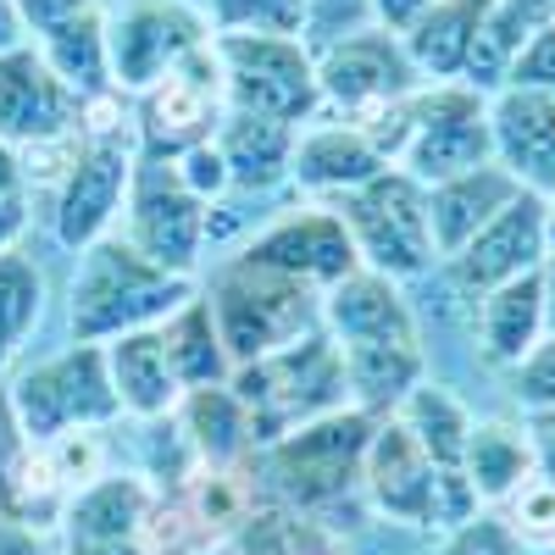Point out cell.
<instances>
[{"label": "cell", "instance_id": "14", "mask_svg": "<svg viewBox=\"0 0 555 555\" xmlns=\"http://www.w3.org/2000/svg\"><path fill=\"white\" fill-rule=\"evenodd\" d=\"M83 128V101L44 67L34 44L0 56V139L12 151H51Z\"/></svg>", "mask_w": 555, "mask_h": 555}, {"label": "cell", "instance_id": "19", "mask_svg": "<svg viewBox=\"0 0 555 555\" xmlns=\"http://www.w3.org/2000/svg\"><path fill=\"white\" fill-rule=\"evenodd\" d=\"M489 133H494V162L528 195L555 190V95L505 83L500 95H489Z\"/></svg>", "mask_w": 555, "mask_h": 555}, {"label": "cell", "instance_id": "4", "mask_svg": "<svg viewBox=\"0 0 555 555\" xmlns=\"http://www.w3.org/2000/svg\"><path fill=\"white\" fill-rule=\"evenodd\" d=\"M211 56L222 73V112H250L306 128L322 117L317 51L289 34H211Z\"/></svg>", "mask_w": 555, "mask_h": 555}, {"label": "cell", "instance_id": "33", "mask_svg": "<svg viewBox=\"0 0 555 555\" xmlns=\"http://www.w3.org/2000/svg\"><path fill=\"white\" fill-rule=\"evenodd\" d=\"M39 311H44V272L23 250H7L0 256V345L17 350L39 328Z\"/></svg>", "mask_w": 555, "mask_h": 555}, {"label": "cell", "instance_id": "13", "mask_svg": "<svg viewBox=\"0 0 555 555\" xmlns=\"http://www.w3.org/2000/svg\"><path fill=\"white\" fill-rule=\"evenodd\" d=\"M222 122V73L211 44L172 67L156 89L139 95V117H133V139H139V156L145 162H178L190 145L211 139Z\"/></svg>", "mask_w": 555, "mask_h": 555}, {"label": "cell", "instance_id": "20", "mask_svg": "<svg viewBox=\"0 0 555 555\" xmlns=\"http://www.w3.org/2000/svg\"><path fill=\"white\" fill-rule=\"evenodd\" d=\"M384 167L389 162L373 151V139H366L356 122H317V128L295 133L289 178L317 201H345V195L361 190V183H373Z\"/></svg>", "mask_w": 555, "mask_h": 555}, {"label": "cell", "instance_id": "23", "mask_svg": "<svg viewBox=\"0 0 555 555\" xmlns=\"http://www.w3.org/2000/svg\"><path fill=\"white\" fill-rule=\"evenodd\" d=\"M101 350H106V373H112L117 405H122L128 416H139V423H162V416L178 411L183 384H178V373H172V361H167L156 328L117 334V339H106Z\"/></svg>", "mask_w": 555, "mask_h": 555}, {"label": "cell", "instance_id": "52", "mask_svg": "<svg viewBox=\"0 0 555 555\" xmlns=\"http://www.w3.org/2000/svg\"><path fill=\"white\" fill-rule=\"evenodd\" d=\"M533 555H555V544H544V550H533Z\"/></svg>", "mask_w": 555, "mask_h": 555}, {"label": "cell", "instance_id": "32", "mask_svg": "<svg viewBox=\"0 0 555 555\" xmlns=\"http://www.w3.org/2000/svg\"><path fill=\"white\" fill-rule=\"evenodd\" d=\"M395 416L405 423V434L423 444V455L434 461V467L461 473V455H467V439H473V411L461 405L450 389H439L434 378L416 384V389L400 400Z\"/></svg>", "mask_w": 555, "mask_h": 555}, {"label": "cell", "instance_id": "37", "mask_svg": "<svg viewBox=\"0 0 555 555\" xmlns=\"http://www.w3.org/2000/svg\"><path fill=\"white\" fill-rule=\"evenodd\" d=\"M505 528L517 533V544L528 539L533 550H544V544H555V489L533 473V483L512 500V517H500Z\"/></svg>", "mask_w": 555, "mask_h": 555}, {"label": "cell", "instance_id": "21", "mask_svg": "<svg viewBox=\"0 0 555 555\" xmlns=\"http://www.w3.org/2000/svg\"><path fill=\"white\" fill-rule=\"evenodd\" d=\"M517 195H522V183L505 172L500 162H489L478 172H461L450 183H434V190H428V234H434L439 261H450L473 234H483V228Z\"/></svg>", "mask_w": 555, "mask_h": 555}, {"label": "cell", "instance_id": "36", "mask_svg": "<svg viewBox=\"0 0 555 555\" xmlns=\"http://www.w3.org/2000/svg\"><path fill=\"white\" fill-rule=\"evenodd\" d=\"M373 28V0H306V44L322 51L334 39Z\"/></svg>", "mask_w": 555, "mask_h": 555}, {"label": "cell", "instance_id": "25", "mask_svg": "<svg viewBox=\"0 0 555 555\" xmlns=\"http://www.w3.org/2000/svg\"><path fill=\"white\" fill-rule=\"evenodd\" d=\"M478 23H483V0H439L434 12L416 17L400 34L416 78L423 83H461L467 56H473V39H478Z\"/></svg>", "mask_w": 555, "mask_h": 555}, {"label": "cell", "instance_id": "3", "mask_svg": "<svg viewBox=\"0 0 555 555\" xmlns=\"http://www.w3.org/2000/svg\"><path fill=\"white\" fill-rule=\"evenodd\" d=\"M117 106L112 101H95L83 106V133L67 156V172H62V190H56V211H51V228H56V245L67 250H89L101 245L122 206H128V183H133V167H139V139H133V122L128 117H106Z\"/></svg>", "mask_w": 555, "mask_h": 555}, {"label": "cell", "instance_id": "5", "mask_svg": "<svg viewBox=\"0 0 555 555\" xmlns=\"http://www.w3.org/2000/svg\"><path fill=\"white\" fill-rule=\"evenodd\" d=\"M228 389L240 395V405L250 411V428L261 444H278L284 434H295L311 416H328L345 405V366L328 334H306L300 345L261 356L250 366H234Z\"/></svg>", "mask_w": 555, "mask_h": 555}, {"label": "cell", "instance_id": "31", "mask_svg": "<svg viewBox=\"0 0 555 555\" xmlns=\"http://www.w3.org/2000/svg\"><path fill=\"white\" fill-rule=\"evenodd\" d=\"M172 416H183V434H190V444H195V455L206 461V467H234V461L256 444V428H250V411L240 405V395L228 389V384H217V389H190L178 400V411Z\"/></svg>", "mask_w": 555, "mask_h": 555}, {"label": "cell", "instance_id": "30", "mask_svg": "<svg viewBox=\"0 0 555 555\" xmlns=\"http://www.w3.org/2000/svg\"><path fill=\"white\" fill-rule=\"evenodd\" d=\"M156 334H162V350L172 361L183 395L190 389H217V384L234 378V361H228V350H222V334H217V317H211L206 295H190Z\"/></svg>", "mask_w": 555, "mask_h": 555}, {"label": "cell", "instance_id": "10", "mask_svg": "<svg viewBox=\"0 0 555 555\" xmlns=\"http://www.w3.org/2000/svg\"><path fill=\"white\" fill-rule=\"evenodd\" d=\"M211 234V211L178 183L172 162H145L139 156L133 183H128V206H122V240L162 272L195 278L201 250Z\"/></svg>", "mask_w": 555, "mask_h": 555}, {"label": "cell", "instance_id": "15", "mask_svg": "<svg viewBox=\"0 0 555 555\" xmlns=\"http://www.w3.org/2000/svg\"><path fill=\"white\" fill-rule=\"evenodd\" d=\"M250 261L272 267V272H289L300 278L306 289H334L339 278H350L361 261H356V245L345 234V222L334 206H306V211H289V217H278L267 234H256L245 245Z\"/></svg>", "mask_w": 555, "mask_h": 555}, {"label": "cell", "instance_id": "48", "mask_svg": "<svg viewBox=\"0 0 555 555\" xmlns=\"http://www.w3.org/2000/svg\"><path fill=\"white\" fill-rule=\"evenodd\" d=\"M533 434H539V428H533ZM539 478L555 489V439H550V434H539Z\"/></svg>", "mask_w": 555, "mask_h": 555}, {"label": "cell", "instance_id": "49", "mask_svg": "<svg viewBox=\"0 0 555 555\" xmlns=\"http://www.w3.org/2000/svg\"><path fill=\"white\" fill-rule=\"evenodd\" d=\"M544 256H555V206L544 211Z\"/></svg>", "mask_w": 555, "mask_h": 555}, {"label": "cell", "instance_id": "46", "mask_svg": "<svg viewBox=\"0 0 555 555\" xmlns=\"http://www.w3.org/2000/svg\"><path fill=\"white\" fill-rule=\"evenodd\" d=\"M67 555H151L145 539H117V544H73Z\"/></svg>", "mask_w": 555, "mask_h": 555}, {"label": "cell", "instance_id": "6", "mask_svg": "<svg viewBox=\"0 0 555 555\" xmlns=\"http://www.w3.org/2000/svg\"><path fill=\"white\" fill-rule=\"evenodd\" d=\"M117 389L106 373V350L101 345H67L62 356L17 373L12 395H7V416L23 434L28 450L56 444L62 434H83V428H106L117 416Z\"/></svg>", "mask_w": 555, "mask_h": 555}, {"label": "cell", "instance_id": "12", "mask_svg": "<svg viewBox=\"0 0 555 555\" xmlns=\"http://www.w3.org/2000/svg\"><path fill=\"white\" fill-rule=\"evenodd\" d=\"M423 83L405 56V44L384 28H361L350 39H334L317 51V89H322V112H339V122L373 117L395 101H405Z\"/></svg>", "mask_w": 555, "mask_h": 555}, {"label": "cell", "instance_id": "22", "mask_svg": "<svg viewBox=\"0 0 555 555\" xmlns=\"http://www.w3.org/2000/svg\"><path fill=\"white\" fill-rule=\"evenodd\" d=\"M539 473V434L512 416H489L473 423L467 455H461V478L478 494V505H512Z\"/></svg>", "mask_w": 555, "mask_h": 555}, {"label": "cell", "instance_id": "45", "mask_svg": "<svg viewBox=\"0 0 555 555\" xmlns=\"http://www.w3.org/2000/svg\"><path fill=\"white\" fill-rule=\"evenodd\" d=\"M17 44H28V34H23V23H17V7H12V0H0V56L17 51Z\"/></svg>", "mask_w": 555, "mask_h": 555}, {"label": "cell", "instance_id": "16", "mask_svg": "<svg viewBox=\"0 0 555 555\" xmlns=\"http://www.w3.org/2000/svg\"><path fill=\"white\" fill-rule=\"evenodd\" d=\"M544 195H517L512 206H505L483 234H473L467 245H461L444 267L455 272V284L467 295H489L500 284H517V278L539 272L544 267Z\"/></svg>", "mask_w": 555, "mask_h": 555}, {"label": "cell", "instance_id": "53", "mask_svg": "<svg viewBox=\"0 0 555 555\" xmlns=\"http://www.w3.org/2000/svg\"><path fill=\"white\" fill-rule=\"evenodd\" d=\"M544 206H555V190H550V195H544Z\"/></svg>", "mask_w": 555, "mask_h": 555}, {"label": "cell", "instance_id": "9", "mask_svg": "<svg viewBox=\"0 0 555 555\" xmlns=\"http://www.w3.org/2000/svg\"><path fill=\"white\" fill-rule=\"evenodd\" d=\"M378 416H366L356 405H339L328 416H311L295 434L267 444V473L278 494H289L300 512H328L361 483V461L373 444Z\"/></svg>", "mask_w": 555, "mask_h": 555}, {"label": "cell", "instance_id": "8", "mask_svg": "<svg viewBox=\"0 0 555 555\" xmlns=\"http://www.w3.org/2000/svg\"><path fill=\"white\" fill-rule=\"evenodd\" d=\"M405 122H411V139L395 167L416 178L423 190L494 162L489 95H478L473 83H416L405 95Z\"/></svg>", "mask_w": 555, "mask_h": 555}, {"label": "cell", "instance_id": "24", "mask_svg": "<svg viewBox=\"0 0 555 555\" xmlns=\"http://www.w3.org/2000/svg\"><path fill=\"white\" fill-rule=\"evenodd\" d=\"M295 133L289 122H272V117H250V112H222L217 122V156L228 167V190H278L289 183V162H295Z\"/></svg>", "mask_w": 555, "mask_h": 555}, {"label": "cell", "instance_id": "7", "mask_svg": "<svg viewBox=\"0 0 555 555\" xmlns=\"http://www.w3.org/2000/svg\"><path fill=\"white\" fill-rule=\"evenodd\" d=\"M334 211L366 272L389 278V284H411V278L439 267V250L428 234V190L416 178H405L400 167H384L356 195L334 201Z\"/></svg>", "mask_w": 555, "mask_h": 555}, {"label": "cell", "instance_id": "44", "mask_svg": "<svg viewBox=\"0 0 555 555\" xmlns=\"http://www.w3.org/2000/svg\"><path fill=\"white\" fill-rule=\"evenodd\" d=\"M7 195H23V156L0 139V201Z\"/></svg>", "mask_w": 555, "mask_h": 555}, {"label": "cell", "instance_id": "29", "mask_svg": "<svg viewBox=\"0 0 555 555\" xmlns=\"http://www.w3.org/2000/svg\"><path fill=\"white\" fill-rule=\"evenodd\" d=\"M345 366V395L366 416H395L400 400L428 384V356L405 345H366V350H339Z\"/></svg>", "mask_w": 555, "mask_h": 555}, {"label": "cell", "instance_id": "27", "mask_svg": "<svg viewBox=\"0 0 555 555\" xmlns=\"http://www.w3.org/2000/svg\"><path fill=\"white\" fill-rule=\"evenodd\" d=\"M478 334H483V356L512 373V366L544 339V284H539V272L517 278V284H500L478 300Z\"/></svg>", "mask_w": 555, "mask_h": 555}, {"label": "cell", "instance_id": "40", "mask_svg": "<svg viewBox=\"0 0 555 555\" xmlns=\"http://www.w3.org/2000/svg\"><path fill=\"white\" fill-rule=\"evenodd\" d=\"M12 7H17V23H23V34L34 44L44 34H56V28L89 17V12H95V0H12Z\"/></svg>", "mask_w": 555, "mask_h": 555}, {"label": "cell", "instance_id": "41", "mask_svg": "<svg viewBox=\"0 0 555 555\" xmlns=\"http://www.w3.org/2000/svg\"><path fill=\"white\" fill-rule=\"evenodd\" d=\"M505 83H517V89H544V95H555V23L522 44V56L512 62V78H505Z\"/></svg>", "mask_w": 555, "mask_h": 555}, {"label": "cell", "instance_id": "18", "mask_svg": "<svg viewBox=\"0 0 555 555\" xmlns=\"http://www.w3.org/2000/svg\"><path fill=\"white\" fill-rule=\"evenodd\" d=\"M439 473L444 467H434V461L423 455V444L405 434L400 416H378L373 444H366V461H361V489H366V500H373L389 522L428 528L434 522Z\"/></svg>", "mask_w": 555, "mask_h": 555}, {"label": "cell", "instance_id": "2", "mask_svg": "<svg viewBox=\"0 0 555 555\" xmlns=\"http://www.w3.org/2000/svg\"><path fill=\"white\" fill-rule=\"evenodd\" d=\"M206 306L217 317L222 350L234 366L278 356V350H289V345H300L306 334L322 328V295L306 289L300 278L272 272L250 256H234L228 267H217Z\"/></svg>", "mask_w": 555, "mask_h": 555}, {"label": "cell", "instance_id": "42", "mask_svg": "<svg viewBox=\"0 0 555 555\" xmlns=\"http://www.w3.org/2000/svg\"><path fill=\"white\" fill-rule=\"evenodd\" d=\"M439 7V0H373V28H384V34H405L416 17H423V12H434Z\"/></svg>", "mask_w": 555, "mask_h": 555}, {"label": "cell", "instance_id": "51", "mask_svg": "<svg viewBox=\"0 0 555 555\" xmlns=\"http://www.w3.org/2000/svg\"><path fill=\"white\" fill-rule=\"evenodd\" d=\"M7 361H12V350H7V345H0V366H7Z\"/></svg>", "mask_w": 555, "mask_h": 555}, {"label": "cell", "instance_id": "47", "mask_svg": "<svg viewBox=\"0 0 555 555\" xmlns=\"http://www.w3.org/2000/svg\"><path fill=\"white\" fill-rule=\"evenodd\" d=\"M539 284H544V334H555V256H544Z\"/></svg>", "mask_w": 555, "mask_h": 555}, {"label": "cell", "instance_id": "35", "mask_svg": "<svg viewBox=\"0 0 555 555\" xmlns=\"http://www.w3.org/2000/svg\"><path fill=\"white\" fill-rule=\"evenodd\" d=\"M512 400L533 416V423L555 416V334H544V339L512 366Z\"/></svg>", "mask_w": 555, "mask_h": 555}, {"label": "cell", "instance_id": "17", "mask_svg": "<svg viewBox=\"0 0 555 555\" xmlns=\"http://www.w3.org/2000/svg\"><path fill=\"white\" fill-rule=\"evenodd\" d=\"M322 334L334 339V350H366V345H405L423 350V328L400 295V284L356 267L339 278L334 289H322Z\"/></svg>", "mask_w": 555, "mask_h": 555}, {"label": "cell", "instance_id": "38", "mask_svg": "<svg viewBox=\"0 0 555 555\" xmlns=\"http://www.w3.org/2000/svg\"><path fill=\"white\" fill-rule=\"evenodd\" d=\"M434 555H522V544H517V533L505 528L500 517L478 512L473 522H461L455 533H444V544Z\"/></svg>", "mask_w": 555, "mask_h": 555}, {"label": "cell", "instance_id": "43", "mask_svg": "<svg viewBox=\"0 0 555 555\" xmlns=\"http://www.w3.org/2000/svg\"><path fill=\"white\" fill-rule=\"evenodd\" d=\"M23 228H28V201L23 195H7V201H0V256L17 250Z\"/></svg>", "mask_w": 555, "mask_h": 555}, {"label": "cell", "instance_id": "39", "mask_svg": "<svg viewBox=\"0 0 555 555\" xmlns=\"http://www.w3.org/2000/svg\"><path fill=\"white\" fill-rule=\"evenodd\" d=\"M172 172H178V183L190 190L195 201H217V195H228V167H222V156H217V139H201V145H190L178 162H172Z\"/></svg>", "mask_w": 555, "mask_h": 555}, {"label": "cell", "instance_id": "50", "mask_svg": "<svg viewBox=\"0 0 555 555\" xmlns=\"http://www.w3.org/2000/svg\"><path fill=\"white\" fill-rule=\"evenodd\" d=\"M533 428H539V434H550V439H555V416H544V423H533Z\"/></svg>", "mask_w": 555, "mask_h": 555}, {"label": "cell", "instance_id": "1", "mask_svg": "<svg viewBox=\"0 0 555 555\" xmlns=\"http://www.w3.org/2000/svg\"><path fill=\"white\" fill-rule=\"evenodd\" d=\"M190 295H195V278L162 272L122 234H106L101 245H89L78 256L73 295H67V322H73L78 345H106L117 334L162 328Z\"/></svg>", "mask_w": 555, "mask_h": 555}, {"label": "cell", "instance_id": "34", "mask_svg": "<svg viewBox=\"0 0 555 555\" xmlns=\"http://www.w3.org/2000/svg\"><path fill=\"white\" fill-rule=\"evenodd\" d=\"M217 34H289L306 39V0H206Z\"/></svg>", "mask_w": 555, "mask_h": 555}, {"label": "cell", "instance_id": "11", "mask_svg": "<svg viewBox=\"0 0 555 555\" xmlns=\"http://www.w3.org/2000/svg\"><path fill=\"white\" fill-rule=\"evenodd\" d=\"M106 44L117 95H145L201 44H211V23L201 7H183V0H133L128 12L106 17Z\"/></svg>", "mask_w": 555, "mask_h": 555}, {"label": "cell", "instance_id": "28", "mask_svg": "<svg viewBox=\"0 0 555 555\" xmlns=\"http://www.w3.org/2000/svg\"><path fill=\"white\" fill-rule=\"evenodd\" d=\"M34 51L44 56V67H51L83 106L117 95V83H112V44H106V17L101 12H89V17L56 28V34L34 39Z\"/></svg>", "mask_w": 555, "mask_h": 555}, {"label": "cell", "instance_id": "26", "mask_svg": "<svg viewBox=\"0 0 555 555\" xmlns=\"http://www.w3.org/2000/svg\"><path fill=\"white\" fill-rule=\"evenodd\" d=\"M67 550L73 544H117V539H145L151 528V489L139 478H95L83 483L67 505Z\"/></svg>", "mask_w": 555, "mask_h": 555}]
</instances>
